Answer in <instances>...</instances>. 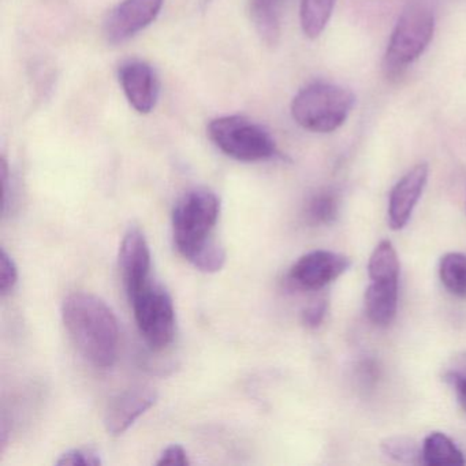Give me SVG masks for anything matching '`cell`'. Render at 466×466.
Listing matches in <instances>:
<instances>
[{
    "mask_svg": "<svg viewBox=\"0 0 466 466\" xmlns=\"http://www.w3.org/2000/svg\"><path fill=\"white\" fill-rule=\"evenodd\" d=\"M220 214V201L211 190L198 187L185 193L173 211V233L178 252L203 272L220 271L226 252L211 234Z\"/></svg>",
    "mask_w": 466,
    "mask_h": 466,
    "instance_id": "1",
    "label": "cell"
},
{
    "mask_svg": "<svg viewBox=\"0 0 466 466\" xmlns=\"http://www.w3.org/2000/svg\"><path fill=\"white\" fill-rule=\"evenodd\" d=\"M62 319L81 356L97 368H110L118 357V320L99 297L70 294L62 307Z\"/></svg>",
    "mask_w": 466,
    "mask_h": 466,
    "instance_id": "2",
    "label": "cell"
},
{
    "mask_svg": "<svg viewBox=\"0 0 466 466\" xmlns=\"http://www.w3.org/2000/svg\"><path fill=\"white\" fill-rule=\"evenodd\" d=\"M435 34V15L425 0H410L398 18L383 59L387 78H398L427 50Z\"/></svg>",
    "mask_w": 466,
    "mask_h": 466,
    "instance_id": "3",
    "label": "cell"
},
{
    "mask_svg": "<svg viewBox=\"0 0 466 466\" xmlns=\"http://www.w3.org/2000/svg\"><path fill=\"white\" fill-rule=\"evenodd\" d=\"M356 97L349 89L329 83H312L291 103L294 121L313 133H332L345 124Z\"/></svg>",
    "mask_w": 466,
    "mask_h": 466,
    "instance_id": "4",
    "label": "cell"
},
{
    "mask_svg": "<svg viewBox=\"0 0 466 466\" xmlns=\"http://www.w3.org/2000/svg\"><path fill=\"white\" fill-rule=\"evenodd\" d=\"M212 143L239 162H261L277 154L272 136L260 125L239 116H220L208 127Z\"/></svg>",
    "mask_w": 466,
    "mask_h": 466,
    "instance_id": "5",
    "label": "cell"
},
{
    "mask_svg": "<svg viewBox=\"0 0 466 466\" xmlns=\"http://www.w3.org/2000/svg\"><path fill=\"white\" fill-rule=\"evenodd\" d=\"M140 334L152 350H163L176 334V309L165 288L149 279L129 296Z\"/></svg>",
    "mask_w": 466,
    "mask_h": 466,
    "instance_id": "6",
    "label": "cell"
},
{
    "mask_svg": "<svg viewBox=\"0 0 466 466\" xmlns=\"http://www.w3.org/2000/svg\"><path fill=\"white\" fill-rule=\"evenodd\" d=\"M349 267L348 256L331 250H313L291 267L289 280L302 290H320L345 274Z\"/></svg>",
    "mask_w": 466,
    "mask_h": 466,
    "instance_id": "7",
    "label": "cell"
},
{
    "mask_svg": "<svg viewBox=\"0 0 466 466\" xmlns=\"http://www.w3.org/2000/svg\"><path fill=\"white\" fill-rule=\"evenodd\" d=\"M165 0H122L108 13L105 21V36L111 45L132 39L138 32L151 25Z\"/></svg>",
    "mask_w": 466,
    "mask_h": 466,
    "instance_id": "8",
    "label": "cell"
},
{
    "mask_svg": "<svg viewBox=\"0 0 466 466\" xmlns=\"http://www.w3.org/2000/svg\"><path fill=\"white\" fill-rule=\"evenodd\" d=\"M118 77L130 106L137 113H151L159 96V83L154 69L146 62L133 59L119 66Z\"/></svg>",
    "mask_w": 466,
    "mask_h": 466,
    "instance_id": "9",
    "label": "cell"
},
{
    "mask_svg": "<svg viewBox=\"0 0 466 466\" xmlns=\"http://www.w3.org/2000/svg\"><path fill=\"white\" fill-rule=\"evenodd\" d=\"M157 392L151 387H133L114 397L106 410V430L111 435L127 432L138 417L157 403Z\"/></svg>",
    "mask_w": 466,
    "mask_h": 466,
    "instance_id": "10",
    "label": "cell"
},
{
    "mask_svg": "<svg viewBox=\"0 0 466 466\" xmlns=\"http://www.w3.org/2000/svg\"><path fill=\"white\" fill-rule=\"evenodd\" d=\"M119 268L127 296L151 279V250L146 236L138 228H130L122 239Z\"/></svg>",
    "mask_w": 466,
    "mask_h": 466,
    "instance_id": "11",
    "label": "cell"
},
{
    "mask_svg": "<svg viewBox=\"0 0 466 466\" xmlns=\"http://www.w3.org/2000/svg\"><path fill=\"white\" fill-rule=\"evenodd\" d=\"M427 163H420L409 170L392 187L389 200V225L392 230H400L408 225L428 181Z\"/></svg>",
    "mask_w": 466,
    "mask_h": 466,
    "instance_id": "12",
    "label": "cell"
},
{
    "mask_svg": "<svg viewBox=\"0 0 466 466\" xmlns=\"http://www.w3.org/2000/svg\"><path fill=\"white\" fill-rule=\"evenodd\" d=\"M400 280H372L365 291V312L375 326L392 323L398 310Z\"/></svg>",
    "mask_w": 466,
    "mask_h": 466,
    "instance_id": "13",
    "label": "cell"
},
{
    "mask_svg": "<svg viewBox=\"0 0 466 466\" xmlns=\"http://www.w3.org/2000/svg\"><path fill=\"white\" fill-rule=\"evenodd\" d=\"M282 0H250V15L256 31L266 45L275 46L280 36Z\"/></svg>",
    "mask_w": 466,
    "mask_h": 466,
    "instance_id": "14",
    "label": "cell"
},
{
    "mask_svg": "<svg viewBox=\"0 0 466 466\" xmlns=\"http://www.w3.org/2000/svg\"><path fill=\"white\" fill-rule=\"evenodd\" d=\"M422 463L430 466L463 465L465 455L443 432H431L421 446Z\"/></svg>",
    "mask_w": 466,
    "mask_h": 466,
    "instance_id": "15",
    "label": "cell"
},
{
    "mask_svg": "<svg viewBox=\"0 0 466 466\" xmlns=\"http://www.w3.org/2000/svg\"><path fill=\"white\" fill-rule=\"evenodd\" d=\"M335 0H301L299 20L305 36L316 39L323 34L331 20Z\"/></svg>",
    "mask_w": 466,
    "mask_h": 466,
    "instance_id": "16",
    "label": "cell"
},
{
    "mask_svg": "<svg viewBox=\"0 0 466 466\" xmlns=\"http://www.w3.org/2000/svg\"><path fill=\"white\" fill-rule=\"evenodd\" d=\"M400 258L389 239L379 242L368 261L370 280H400Z\"/></svg>",
    "mask_w": 466,
    "mask_h": 466,
    "instance_id": "17",
    "label": "cell"
},
{
    "mask_svg": "<svg viewBox=\"0 0 466 466\" xmlns=\"http://www.w3.org/2000/svg\"><path fill=\"white\" fill-rule=\"evenodd\" d=\"M439 277L444 288L454 296L466 299V256L462 253H447L439 264Z\"/></svg>",
    "mask_w": 466,
    "mask_h": 466,
    "instance_id": "18",
    "label": "cell"
},
{
    "mask_svg": "<svg viewBox=\"0 0 466 466\" xmlns=\"http://www.w3.org/2000/svg\"><path fill=\"white\" fill-rule=\"evenodd\" d=\"M338 209H339V204L334 193H316L305 207V217L310 225H329L337 219Z\"/></svg>",
    "mask_w": 466,
    "mask_h": 466,
    "instance_id": "19",
    "label": "cell"
},
{
    "mask_svg": "<svg viewBox=\"0 0 466 466\" xmlns=\"http://www.w3.org/2000/svg\"><path fill=\"white\" fill-rule=\"evenodd\" d=\"M381 451L397 462H422L421 447L406 436H391L381 441Z\"/></svg>",
    "mask_w": 466,
    "mask_h": 466,
    "instance_id": "20",
    "label": "cell"
},
{
    "mask_svg": "<svg viewBox=\"0 0 466 466\" xmlns=\"http://www.w3.org/2000/svg\"><path fill=\"white\" fill-rule=\"evenodd\" d=\"M444 379L454 390L458 402L466 411V351L455 354L444 370Z\"/></svg>",
    "mask_w": 466,
    "mask_h": 466,
    "instance_id": "21",
    "label": "cell"
},
{
    "mask_svg": "<svg viewBox=\"0 0 466 466\" xmlns=\"http://www.w3.org/2000/svg\"><path fill=\"white\" fill-rule=\"evenodd\" d=\"M18 282V269L6 250L0 252V294L7 296Z\"/></svg>",
    "mask_w": 466,
    "mask_h": 466,
    "instance_id": "22",
    "label": "cell"
},
{
    "mask_svg": "<svg viewBox=\"0 0 466 466\" xmlns=\"http://www.w3.org/2000/svg\"><path fill=\"white\" fill-rule=\"evenodd\" d=\"M102 463L99 455L91 449H75L61 455L59 466H97Z\"/></svg>",
    "mask_w": 466,
    "mask_h": 466,
    "instance_id": "23",
    "label": "cell"
},
{
    "mask_svg": "<svg viewBox=\"0 0 466 466\" xmlns=\"http://www.w3.org/2000/svg\"><path fill=\"white\" fill-rule=\"evenodd\" d=\"M327 312V299H319L308 305L302 312V323L308 329H318L323 323Z\"/></svg>",
    "mask_w": 466,
    "mask_h": 466,
    "instance_id": "24",
    "label": "cell"
},
{
    "mask_svg": "<svg viewBox=\"0 0 466 466\" xmlns=\"http://www.w3.org/2000/svg\"><path fill=\"white\" fill-rule=\"evenodd\" d=\"M189 463V458H187L184 447L179 446V444H171L162 452L157 465L187 466Z\"/></svg>",
    "mask_w": 466,
    "mask_h": 466,
    "instance_id": "25",
    "label": "cell"
}]
</instances>
